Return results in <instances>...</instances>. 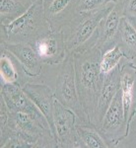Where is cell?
I'll list each match as a JSON object with an SVG mask.
<instances>
[{
    "mask_svg": "<svg viewBox=\"0 0 136 148\" xmlns=\"http://www.w3.org/2000/svg\"><path fill=\"white\" fill-rule=\"evenodd\" d=\"M38 56L44 64L62 63L66 58V46L63 30L49 31L32 45Z\"/></svg>",
    "mask_w": 136,
    "mask_h": 148,
    "instance_id": "7",
    "label": "cell"
},
{
    "mask_svg": "<svg viewBox=\"0 0 136 148\" xmlns=\"http://www.w3.org/2000/svg\"><path fill=\"white\" fill-rule=\"evenodd\" d=\"M77 116L71 109L65 107L57 99L53 102V121L55 126V139L60 148L83 147L77 130Z\"/></svg>",
    "mask_w": 136,
    "mask_h": 148,
    "instance_id": "6",
    "label": "cell"
},
{
    "mask_svg": "<svg viewBox=\"0 0 136 148\" xmlns=\"http://www.w3.org/2000/svg\"><path fill=\"white\" fill-rule=\"evenodd\" d=\"M118 0H79L77 5V12L90 11L105 6L109 2H116Z\"/></svg>",
    "mask_w": 136,
    "mask_h": 148,
    "instance_id": "21",
    "label": "cell"
},
{
    "mask_svg": "<svg viewBox=\"0 0 136 148\" xmlns=\"http://www.w3.org/2000/svg\"><path fill=\"white\" fill-rule=\"evenodd\" d=\"M100 134L108 144V147H114L123 140L129 133L123 113L122 98L120 89L107 110L101 125L98 127Z\"/></svg>",
    "mask_w": 136,
    "mask_h": 148,
    "instance_id": "5",
    "label": "cell"
},
{
    "mask_svg": "<svg viewBox=\"0 0 136 148\" xmlns=\"http://www.w3.org/2000/svg\"><path fill=\"white\" fill-rule=\"evenodd\" d=\"M122 3V14L136 28V0H120Z\"/></svg>",
    "mask_w": 136,
    "mask_h": 148,
    "instance_id": "22",
    "label": "cell"
},
{
    "mask_svg": "<svg viewBox=\"0 0 136 148\" xmlns=\"http://www.w3.org/2000/svg\"><path fill=\"white\" fill-rule=\"evenodd\" d=\"M136 82V65L131 60L120 65V91L122 98L123 113L127 127L130 130V125L136 114V96L134 86Z\"/></svg>",
    "mask_w": 136,
    "mask_h": 148,
    "instance_id": "8",
    "label": "cell"
},
{
    "mask_svg": "<svg viewBox=\"0 0 136 148\" xmlns=\"http://www.w3.org/2000/svg\"><path fill=\"white\" fill-rule=\"evenodd\" d=\"M1 42L32 45L42 35L51 31L44 14V0L32 2L27 11L11 23L0 26Z\"/></svg>",
    "mask_w": 136,
    "mask_h": 148,
    "instance_id": "2",
    "label": "cell"
},
{
    "mask_svg": "<svg viewBox=\"0 0 136 148\" xmlns=\"http://www.w3.org/2000/svg\"><path fill=\"white\" fill-rule=\"evenodd\" d=\"M22 88L27 96L34 102V104L46 119L52 134L55 138V126L53 121V102L55 98L54 93L45 84L26 83Z\"/></svg>",
    "mask_w": 136,
    "mask_h": 148,
    "instance_id": "13",
    "label": "cell"
},
{
    "mask_svg": "<svg viewBox=\"0 0 136 148\" xmlns=\"http://www.w3.org/2000/svg\"><path fill=\"white\" fill-rule=\"evenodd\" d=\"M78 136L83 147L87 148H107L108 144L100 134L99 130L95 126L90 125H76Z\"/></svg>",
    "mask_w": 136,
    "mask_h": 148,
    "instance_id": "16",
    "label": "cell"
},
{
    "mask_svg": "<svg viewBox=\"0 0 136 148\" xmlns=\"http://www.w3.org/2000/svg\"><path fill=\"white\" fill-rule=\"evenodd\" d=\"M1 98L10 112H23L36 116H44L18 82H1Z\"/></svg>",
    "mask_w": 136,
    "mask_h": 148,
    "instance_id": "10",
    "label": "cell"
},
{
    "mask_svg": "<svg viewBox=\"0 0 136 148\" xmlns=\"http://www.w3.org/2000/svg\"><path fill=\"white\" fill-rule=\"evenodd\" d=\"M122 57L124 56L118 45H114L113 47L105 51L102 54L101 59V72L103 75H106L113 70L119 64V61Z\"/></svg>",
    "mask_w": 136,
    "mask_h": 148,
    "instance_id": "19",
    "label": "cell"
},
{
    "mask_svg": "<svg viewBox=\"0 0 136 148\" xmlns=\"http://www.w3.org/2000/svg\"><path fill=\"white\" fill-rule=\"evenodd\" d=\"M97 33L93 35L89 44L74 51L71 56L75 69V79L80 103L93 125L95 109L105 75L101 72L102 51L96 47ZM94 126V125H93Z\"/></svg>",
    "mask_w": 136,
    "mask_h": 148,
    "instance_id": "1",
    "label": "cell"
},
{
    "mask_svg": "<svg viewBox=\"0 0 136 148\" xmlns=\"http://www.w3.org/2000/svg\"><path fill=\"white\" fill-rule=\"evenodd\" d=\"M10 53L5 49H1V56H0V74H1V82L16 83L18 82V72L9 56Z\"/></svg>",
    "mask_w": 136,
    "mask_h": 148,
    "instance_id": "18",
    "label": "cell"
},
{
    "mask_svg": "<svg viewBox=\"0 0 136 148\" xmlns=\"http://www.w3.org/2000/svg\"><path fill=\"white\" fill-rule=\"evenodd\" d=\"M119 89H120V63L113 70L105 75L93 119V125L97 130L101 125L107 110Z\"/></svg>",
    "mask_w": 136,
    "mask_h": 148,
    "instance_id": "9",
    "label": "cell"
},
{
    "mask_svg": "<svg viewBox=\"0 0 136 148\" xmlns=\"http://www.w3.org/2000/svg\"><path fill=\"white\" fill-rule=\"evenodd\" d=\"M0 147L2 148L6 141L8 140L9 133H10V127H9V110L7 108L5 102L2 98H0Z\"/></svg>",
    "mask_w": 136,
    "mask_h": 148,
    "instance_id": "20",
    "label": "cell"
},
{
    "mask_svg": "<svg viewBox=\"0 0 136 148\" xmlns=\"http://www.w3.org/2000/svg\"><path fill=\"white\" fill-rule=\"evenodd\" d=\"M79 0H44V14L52 31L62 30L77 13Z\"/></svg>",
    "mask_w": 136,
    "mask_h": 148,
    "instance_id": "11",
    "label": "cell"
},
{
    "mask_svg": "<svg viewBox=\"0 0 136 148\" xmlns=\"http://www.w3.org/2000/svg\"><path fill=\"white\" fill-rule=\"evenodd\" d=\"M28 8L19 0H0V17L1 25L11 23L15 19L23 15Z\"/></svg>",
    "mask_w": 136,
    "mask_h": 148,
    "instance_id": "17",
    "label": "cell"
},
{
    "mask_svg": "<svg viewBox=\"0 0 136 148\" xmlns=\"http://www.w3.org/2000/svg\"><path fill=\"white\" fill-rule=\"evenodd\" d=\"M114 45L119 47L127 60L136 58V28L123 16L114 38Z\"/></svg>",
    "mask_w": 136,
    "mask_h": 148,
    "instance_id": "15",
    "label": "cell"
},
{
    "mask_svg": "<svg viewBox=\"0 0 136 148\" xmlns=\"http://www.w3.org/2000/svg\"><path fill=\"white\" fill-rule=\"evenodd\" d=\"M123 16L122 14V3L120 0L115 2V5L109 14L101 21L98 26L96 47L102 53H104L109 49L114 46V38L118 33L120 19Z\"/></svg>",
    "mask_w": 136,
    "mask_h": 148,
    "instance_id": "12",
    "label": "cell"
},
{
    "mask_svg": "<svg viewBox=\"0 0 136 148\" xmlns=\"http://www.w3.org/2000/svg\"><path fill=\"white\" fill-rule=\"evenodd\" d=\"M115 2H109L105 6L90 11L77 12L69 24L67 33H64L66 56L89 44L101 21L113 8Z\"/></svg>",
    "mask_w": 136,
    "mask_h": 148,
    "instance_id": "3",
    "label": "cell"
},
{
    "mask_svg": "<svg viewBox=\"0 0 136 148\" xmlns=\"http://www.w3.org/2000/svg\"><path fill=\"white\" fill-rule=\"evenodd\" d=\"M54 97L76 114L83 125H90L89 119L80 103L75 79V69L71 56H66L56 78Z\"/></svg>",
    "mask_w": 136,
    "mask_h": 148,
    "instance_id": "4",
    "label": "cell"
},
{
    "mask_svg": "<svg viewBox=\"0 0 136 148\" xmlns=\"http://www.w3.org/2000/svg\"><path fill=\"white\" fill-rule=\"evenodd\" d=\"M1 49L10 52L12 56L19 61L24 72L30 77H37L40 75L42 70V63L34 47L29 44H9L1 42Z\"/></svg>",
    "mask_w": 136,
    "mask_h": 148,
    "instance_id": "14",
    "label": "cell"
},
{
    "mask_svg": "<svg viewBox=\"0 0 136 148\" xmlns=\"http://www.w3.org/2000/svg\"><path fill=\"white\" fill-rule=\"evenodd\" d=\"M31 1H32V2H35V1H37V0H31Z\"/></svg>",
    "mask_w": 136,
    "mask_h": 148,
    "instance_id": "23",
    "label": "cell"
}]
</instances>
